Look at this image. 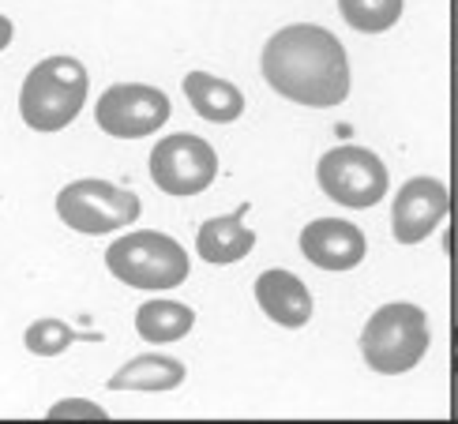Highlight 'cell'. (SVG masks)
I'll return each instance as SVG.
<instances>
[{"label": "cell", "instance_id": "11", "mask_svg": "<svg viewBox=\"0 0 458 424\" xmlns=\"http://www.w3.org/2000/svg\"><path fill=\"white\" fill-rule=\"evenodd\" d=\"M256 301L263 308L267 319H275L278 326H304L312 319V293L309 285H304L293 271H282V267H271V271H263L256 278Z\"/></svg>", "mask_w": 458, "mask_h": 424}, {"label": "cell", "instance_id": "2", "mask_svg": "<svg viewBox=\"0 0 458 424\" xmlns=\"http://www.w3.org/2000/svg\"><path fill=\"white\" fill-rule=\"evenodd\" d=\"M87 87H90L87 68L75 56H64V53L46 56L23 80L19 117L34 131H61L80 117V109L87 102Z\"/></svg>", "mask_w": 458, "mask_h": 424}, {"label": "cell", "instance_id": "19", "mask_svg": "<svg viewBox=\"0 0 458 424\" xmlns=\"http://www.w3.org/2000/svg\"><path fill=\"white\" fill-rule=\"evenodd\" d=\"M12 34H15V23H12L8 15H0V49L12 46Z\"/></svg>", "mask_w": 458, "mask_h": 424}, {"label": "cell", "instance_id": "4", "mask_svg": "<svg viewBox=\"0 0 458 424\" xmlns=\"http://www.w3.org/2000/svg\"><path fill=\"white\" fill-rule=\"evenodd\" d=\"M106 267L117 282L131 289H147V293L177 289L192 271L184 248L169 233H158V229H140V233L117 237L106 248Z\"/></svg>", "mask_w": 458, "mask_h": 424}, {"label": "cell", "instance_id": "18", "mask_svg": "<svg viewBox=\"0 0 458 424\" xmlns=\"http://www.w3.org/2000/svg\"><path fill=\"white\" fill-rule=\"evenodd\" d=\"M49 417L53 420H64V417H106V406H98V402H87V398H61L49 406Z\"/></svg>", "mask_w": 458, "mask_h": 424}, {"label": "cell", "instance_id": "17", "mask_svg": "<svg viewBox=\"0 0 458 424\" xmlns=\"http://www.w3.org/2000/svg\"><path fill=\"white\" fill-rule=\"evenodd\" d=\"M75 338L80 335H75L72 326L61 323V319H34L27 326V335H23V345L34 357H56V353H64Z\"/></svg>", "mask_w": 458, "mask_h": 424}, {"label": "cell", "instance_id": "6", "mask_svg": "<svg viewBox=\"0 0 458 424\" xmlns=\"http://www.w3.org/2000/svg\"><path fill=\"white\" fill-rule=\"evenodd\" d=\"M316 181L323 188V196L335 199L338 207H353V210H369L387 196V165L379 162V154L369 147H335L319 158L316 165Z\"/></svg>", "mask_w": 458, "mask_h": 424}, {"label": "cell", "instance_id": "13", "mask_svg": "<svg viewBox=\"0 0 458 424\" xmlns=\"http://www.w3.org/2000/svg\"><path fill=\"white\" fill-rule=\"evenodd\" d=\"M181 87H184L188 106L211 124H233L244 113V94L229 80H218L211 72H188Z\"/></svg>", "mask_w": 458, "mask_h": 424}, {"label": "cell", "instance_id": "10", "mask_svg": "<svg viewBox=\"0 0 458 424\" xmlns=\"http://www.w3.org/2000/svg\"><path fill=\"white\" fill-rule=\"evenodd\" d=\"M301 252L319 271H353L365 259V233L346 218H316L301 229Z\"/></svg>", "mask_w": 458, "mask_h": 424}, {"label": "cell", "instance_id": "9", "mask_svg": "<svg viewBox=\"0 0 458 424\" xmlns=\"http://www.w3.org/2000/svg\"><path fill=\"white\" fill-rule=\"evenodd\" d=\"M451 210L447 184L440 177H410L391 207V233L398 244H421L444 225Z\"/></svg>", "mask_w": 458, "mask_h": 424}, {"label": "cell", "instance_id": "16", "mask_svg": "<svg viewBox=\"0 0 458 424\" xmlns=\"http://www.w3.org/2000/svg\"><path fill=\"white\" fill-rule=\"evenodd\" d=\"M406 0H338L342 19L360 34H384L403 19Z\"/></svg>", "mask_w": 458, "mask_h": 424}, {"label": "cell", "instance_id": "15", "mask_svg": "<svg viewBox=\"0 0 458 424\" xmlns=\"http://www.w3.org/2000/svg\"><path fill=\"white\" fill-rule=\"evenodd\" d=\"M196 323V312L181 301H165V297H155L140 304L136 312V331L143 342L150 345H169V342H181Z\"/></svg>", "mask_w": 458, "mask_h": 424}, {"label": "cell", "instance_id": "12", "mask_svg": "<svg viewBox=\"0 0 458 424\" xmlns=\"http://www.w3.org/2000/svg\"><path fill=\"white\" fill-rule=\"evenodd\" d=\"M244 207H237L233 215H222V218H207L196 233V252L203 263H215V267H225V263H237L244 259L248 252L256 248V233L244 229Z\"/></svg>", "mask_w": 458, "mask_h": 424}, {"label": "cell", "instance_id": "14", "mask_svg": "<svg viewBox=\"0 0 458 424\" xmlns=\"http://www.w3.org/2000/svg\"><path fill=\"white\" fill-rule=\"evenodd\" d=\"M184 364L165 353H140L109 376V391H174L184 383Z\"/></svg>", "mask_w": 458, "mask_h": 424}, {"label": "cell", "instance_id": "3", "mask_svg": "<svg viewBox=\"0 0 458 424\" xmlns=\"http://www.w3.org/2000/svg\"><path fill=\"white\" fill-rule=\"evenodd\" d=\"M432 345V326L425 308L410 301H394L376 308L360 331V357L379 376H403L425 360Z\"/></svg>", "mask_w": 458, "mask_h": 424}, {"label": "cell", "instance_id": "7", "mask_svg": "<svg viewBox=\"0 0 458 424\" xmlns=\"http://www.w3.org/2000/svg\"><path fill=\"white\" fill-rule=\"evenodd\" d=\"M215 177H218V154L199 136L177 131V136L158 140V147L150 150V181L165 196H181V199L199 196V191L215 184Z\"/></svg>", "mask_w": 458, "mask_h": 424}, {"label": "cell", "instance_id": "5", "mask_svg": "<svg viewBox=\"0 0 458 424\" xmlns=\"http://www.w3.org/2000/svg\"><path fill=\"white\" fill-rule=\"evenodd\" d=\"M140 215H143V203L136 191L117 188L98 177L68 181L56 191V218L83 237L117 233V229H128Z\"/></svg>", "mask_w": 458, "mask_h": 424}, {"label": "cell", "instance_id": "1", "mask_svg": "<svg viewBox=\"0 0 458 424\" xmlns=\"http://www.w3.org/2000/svg\"><path fill=\"white\" fill-rule=\"evenodd\" d=\"M263 80L275 94L309 109H335L350 98L346 46L316 23H290L267 38L259 56Z\"/></svg>", "mask_w": 458, "mask_h": 424}, {"label": "cell", "instance_id": "8", "mask_svg": "<svg viewBox=\"0 0 458 424\" xmlns=\"http://www.w3.org/2000/svg\"><path fill=\"white\" fill-rule=\"evenodd\" d=\"M169 98L147 83H113L94 106V121L113 140H143L169 121Z\"/></svg>", "mask_w": 458, "mask_h": 424}, {"label": "cell", "instance_id": "20", "mask_svg": "<svg viewBox=\"0 0 458 424\" xmlns=\"http://www.w3.org/2000/svg\"><path fill=\"white\" fill-rule=\"evenodd\" d=\"M451 364H454V372H458V326H454V350H451Z\"/></svg>", "mask_w": 458, "mask_h": 424}]
</instances>
